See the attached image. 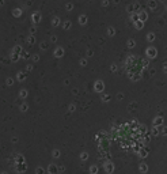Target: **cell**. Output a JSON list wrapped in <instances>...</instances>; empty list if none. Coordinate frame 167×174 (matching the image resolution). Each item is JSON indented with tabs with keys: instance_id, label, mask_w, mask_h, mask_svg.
<instances>
[{
	"instance_id": "cell-1",
	"label": "cell",
	"mask_w": 167,
	"mask_h": 174,
	"mask_svg": "<svg viewBox=\"0 0 167 174\" xmlns=\"http://www.w3.org/2000/svg\"><path fill=\"white\" fill-rule=\"evenodd\" d=\"M19 163H25V157L22 155V154H16L15 155V158H14V166L15 165H19Z\"/></svg>"
},
{
	"instance_id": "cell-2",
	"label": "cell",
	"mask_w": 167,
	"mask_h": 174,
	"mask_svg": "<svg viewBox=\"0 0 167 174\" xmlns=\"http://www.w3.org/2000/svg\"><path fill=\"white\" fill-rule=\"evenodd\" d=\"M14 167H15V170L18 173H25L27 170V165L26 163H19V165H15Z\"/></svg>"
},
{
	"instance_id": "cell-3",
	"label": "cell",
	"mask_w": 167,
	"mask_h": 174,
	"mask_svg": "<svg viewBox=\"0 0 167 174\" xmlns=\"http://www.w3.org/2000/svg\"><path fill=\"white\" fill-rule=\"evenodd\" d=\"M31 19H33V22H34V23H38V22H39V19H41V14H39V12H33Z\"/></svg>"
},
{
	"instance_id": "cell-4",
	"label": "cell",
	"mask_w": 167,
	"mask_h": 174,
	"mask_svg": "<svg viewBox=\"0 0 167 174\" xmlns=\"http://www.w3.org/2000/svg\"><path fill=\"white\" fill-rule=\"evenodd\" d=\"M48 170H49V173H50V174H57V166H54L53 163H52V165H49Z\"/></svg>"
},
{
	"instance_id": "cell-5",
	"label": "cell",
	"mask_w": 167,
	"mask_h": 174,
	"mask_svg": "<svg viewBox=\"0 0 167 174\" xmlns=\"http://www.w3.org/2000/svg\"><path fill=\"white\" fill-rule=\"evenodd\" d=\"M63 53H64L63 48H56V50H54V56H56V57H61Z\"/></svg>"
},
{
	"instance_id": "cell-6",
	"label": "cell",
	"mask_w": 167,
	"mask_h": 174,
	"mask_svg": "<svg viewBox=\"0 0 167 174\" xmlns=\"http://www.w3.org/2000/svg\"><path fill=\"white\" fill-rule=\"evenodd\" d=\"M12 52H14V53H16V54H22V52H23V50H22V48L19 46V45H16L15 48L12 49Z\"/></svg>"
},
{
	"instance_id": "cell-7",
	"label": "cell",
	"mask_w": 167,
	"mask_h": 174,
	"mask_svg": "<svg viewBox=\"0 0 167 174\" xmlns=\"http://www.w3.org/2000/svg\"><path fill=\"white\" fill-rule=\"evenodd\" d=\"M25 79H26V74L19 71V72H18V80H25Z\"/></svg>"
},
{
	"instance_id": "cell-8",
	"label": "cell",
	"mask_w": 167,
	"mask_h": 174,
	"mask_svg": "<svg viewBox=\"0 0 167 174\" xmlns=\"http://www.w3.org/2000/svg\"><path fill=\"white\" fill-rule=\"evenodd\" d=\"M102 88H103L102 82H97V83H95V90H97V91H101Z\"/></svg>"
},
{
	"instance_id": "cell-9",
	"label": "cell",
	"mask_w": 167,
	"mask_h": 174,
	"mask_svg": "<svg viewBox=\"0 0 167 174\" xmlns=\"http://www.w3.org/2000/svg\"><path fill=\"white\" fill-rule=\"evenodd\" d=\"M21 56L23 57V59H29V57H30V53H29V52H26V50H23Z\"/></svg>"
},
{
	"instance_id": "cell-10",
	"label": "cell",
	"mask_w": 167,
	"mask_h": 174,
	"mask_svg": "<svg viewBox=\"0 0 167 174\" xmlns=\"http://www.w3.org/2000/svg\"><path fill=\"white\" fill-rule=\"evenodd\" d=\"M19 95H21V98H26L27 97V91L26 90H21V91H19Z\"/></svg>"
},
{
	"instance_id": "cell-11",
	"label": "cell",
	"mask_w": 167,
	"mask_h": 174,
	"mask_svg": "<svg viewBox=\"0 0 167 174\" xmlns=\"http://www.w3.org/2000/svg\"><path fill=\"white\" fill-rule=\"evenodd\" d=\"M18 59H19V56H18L16 53H14V52H12V53H11V60H12V61H16Z\"/></svg>"
},
{
	"instance_id": "cell-12",
	"label": "cell",
	"mask_w": 167,
	"mask_h": 174,
	"mask_svg": "<svg viewBox=\"0 0 167 174\" xmlns=\"http://www.w3.org/2000/svg\"><path fill=\"white\" fill-rule=\"evenodd\" d=\"M86 21H87V18H86V15H81L80 18H79V22H80L81 25H84V23H86Z\"/></svg>"
},
{
	"instance_id": "cell-13",
	"label": "cell",
	"mask_w": 167,
	"mask_h": 174,
	"mask_svg": "<svg viewBox=\"0 0 167 174\" xmlns=\"http://www.w3.org/2000/svg\"><path fill=\"white\" fill-rule=\"evenodd\" d=\"M52 23H53V26H57V25L60 23V19L57 18V16H54V18H53V22H52Z\"/></svg>"
},
{
	"instance_id": "cell-14",
	"label": "cell",
	"mask_w": 167,
	"mask_h": 174,
	"mask_svg": "<svg viewBox=\"0 0 167 174\" xmlns=\"http://www.w3.org/2000/svg\"><path fill=\"white\" fill-rule=\"evenodd\" d=\"M27 42H29V44H34V42H35V38H34V35H30V37L27 38Z\"/></svg>"
},
{
	"instance_id": "cell-15",
	"label": "cell",
	"mask_w": 167,
	"mask_h": 174,
	"mask_svg": "<svg viewBox=\"0 0 167 174\" xmlns=\"http://www.w3.org/2000/svg\"><path fill=\"white\" fill-rule=\"evenodd\" d=\"M21 12H22L21 8H15V10H14V15H15V16H19V15H21Z\"/></svg>"
},
{
	"instance_id": "cell-16",
	"label": "cell",
	"mask_w": 167,
	"mask_h": 174,
	"mask_svg": "<svg viewBox=\"0 0 167 174\" xmlns=\"http://www.w3.org/2000/svg\"><path fill=\"white\" fill-rule=\"evenodd\" d=\"M63 27H64V29H69V27H71V22L69 21H65L64 25H63Z\"/></svg>"
},
{
	"instance_id": "cell-17",
	"label": "cell",
	"mask_w": 167,
	"mask_h": 174,
	"mask_svg": "<svg viewBox=\"0 0 167 174\" xmlns=\"http://www.w3.org/2000/svg\"><path fill=\"white\" fill-rule=\"evenodd\" d=\"M35 173H37V174H43V173H45V170H43V167H37Z\"/></svg>"
},
{
	"instance_id": "cell-18",
	"label": "cell",
	"mask_w": 167,
	"mask_h": 174,
	"mask_svg": "<svg viewBox=\"0 0 167 174\" xmlns=\"http://www.w3.org/2000/svg\"><path fill=\"white\" fill-rule=\"evenodd\" d=\"M41 48L46 49V48H48V42H43V41H42V42H41Z\"/></svg>"
},
{
	"instance_id": "cell-19",
	"label": "cell",
	"mask_w": 167,
	"mask_h": 174,
	"mask_svg": "<svg viewBox=\"0 0 167 174\" xmlns=\"http://www.w3.org/2000/svg\"><path fill=\"white\" fill-rule=\"evenodd\" d=\"M72 7H73V4H72V3H67V4H65V8H68V10H71Z\"/></svg>"
},
{
	"instance_id": "cell-20",
	"label": "cell",
	"mask_w": 167,
	"mask_h": 174,
	"mask_svg": "<svg viewBox=\"0 0 167 174\" xmlns=\"http://www.w3.org/2000/svg\"><path fill=\"white\" fill-rule=\"evenodd\" d=\"M80 158H81V159H87V158H88V154H86V152H83V154L80 155Z\"/></svg>"
},
{
	"instance_id": "cell-21",
	"label": "cell",
	"mask_w": 167,
	"mask_h": 174,
	"mask_svg": "<svg viewBox=\"0 0 167 174\" xmlns=\"http://www.w3.org/2000/svg\"><path fill=\"white\" fill-rule=\"evenodd\" d=\"M59 155H60V151H59V150H54V151H53V157L57 158Z\"/></svg>"
},
{
	"instance_id": "cell-22",
	"label": "cell",
	"mask_w": 167,
	"mask_h": 174,
	"mask_svg": "<svg viewBox=\"0 0 167 174\" xmlns=\"http://www.w3.org/2000/svg\"><path fill=\"white\" fill-rule=\"evenodd\" d=\"M97 170H98V169H97V166H92V167H91V169H90V171H91V173H92V174L95 173V171H97Z\"/></svg>"
},
{
	"instance_id": "cell-23",
	"label": "cell",
	"mask_w": 167,
	"mask_h": 174,
	"mask_svg": "<svg viewBox=\"0 0 167 174\" xmlns=\"http://www.w3.org/2000/svg\"><path fill=\"white\" fill-rule=\"evenodd\" d=\"M21 109L23 110V112H26V110H27V105H26V103H23V105L21 106Z\"/></svg>"
},
{
	"instance_id": "cell-24",
	"label": "cell",
	"mask_w": 167,
	"mask_h": 174,
	"mask_svg": "<svg viewBox=\"0 0 167 174\" xmlns=\"http://www.w3.org/2000/svg\"><path fill=\"white\" fill-rule=\"evenodd\" d=\"M33 60H34V61H38V60H39L38 54H34V56H33Z\"/></svg>"
},
{
	"instance_id": "cell-25",
	"label": "cell",
	"mask_w": 167,
	"mask_h": 174,
	"mask_svg": "<svg viewBox=\"0 0 167 174\" xmlns=\"http://www.w3.org/2000/svg\"><path fill=\"white\" fill-rule=\"evenodd\" d=\"M12 83H14V80H12L11 78H8V79H7V84H12Z\"/></svg>"
},
{
	"instance_id": "cell-26",
	"label": "cell",
	"mask_w": 167,
	"mask_h": 174,
	"mask_svg": "<svg viewBox=\"0 0 167 174\" xmlns=\"http://www.w3.org/2000/svg\"><path fill=\"white\" fill-rule=\"evenodd\" d=\"M35 30H37L35 27H30V33H31V34H34V33H35Z\"/></svg>"
},
{
	"instance_id": "cell-27",
	"label": "cell",
	"mask_w": 167,
	"mask_h": 174,
	"mask_svg": "<svg viewBox=\"0 0 167 174\" xmlns=\"http://www.w3.org/2000/svg\"><path fill=\"white\" fill-rule=\"evenodd\" d=\"M69 110H71V112H73V110H75V105H71V106H69Z\"/></svg>"
},
{
	"instance_id": "cell-28",
	"label": "cell",
	"mask_w": 167,
	"mask_h": 174,
	"mask_svg": "<svg viewBox=\"0 0 167 174\" xmlns=\"http://www.w3.org/2000/svg\"><path fill=\"white\" fill-rule=\"evenodd\" d=\"M31 70H33V65L29 64V65H27V71H31Z\"/></svg>"
},
{
	"instance_id": "cell-29",
	"label": "cell",
	"mask_w": 167,
	"mask_h": 174,
	"mask_svg": "<svg viewBox=\"0 0 167 174\" xmlns=\"http://www.w3.org/2000/svg\"><path fill=\"white\" fill-rule=\"evenodd\" d=\"M50 39H52V41H53V42H56V41H57V37H56V35H53V37L50 38Z\"/></svg>"
},
{
	"instance_id": "cell-30",
	"label": "cell",
	"mask_w": 167,
	"mask_h": 174,
	"mask_svg": "<svg viewBox=\"0 0 167 174\" xmlns=\"http://www.w3.org/2000/svg\"><path fill=\"white\" fill-rule=\"evenodd\" d=\"M1 4H3V1H1V0H0V5H1Z\"/></svg>"
},
{
	"instance_id": "cell-31",
	"label": "cell",
	"mask_w": 167,
	"mask_h": 174,
	"mask_svg": "<svg viewBox=\"0 0 167 174\" xmlns=\"http://www.w3.org/2000/svg\"><path fill=\"white\" fill-rule=\"evenodd\" d=\"M1 174H7V173H1Z\"/></svg>"
}]
</instances>
